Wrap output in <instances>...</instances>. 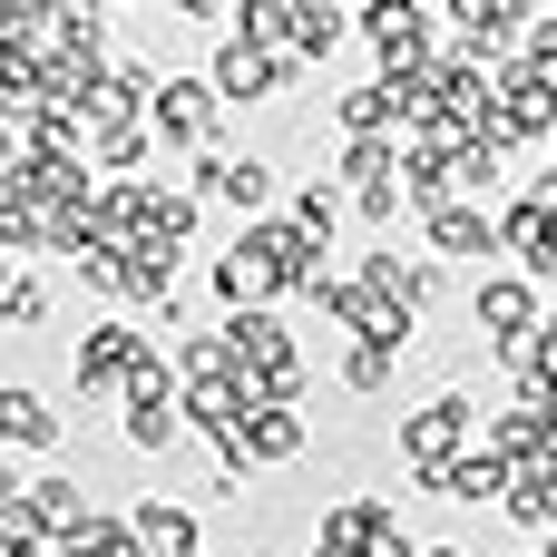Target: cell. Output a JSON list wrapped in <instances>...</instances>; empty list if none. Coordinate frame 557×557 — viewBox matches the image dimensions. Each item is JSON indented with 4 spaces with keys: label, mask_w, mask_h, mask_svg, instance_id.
<instances>
[{
    "label": "cell",
    "mask_w": 557,
    "mask_h": 557,
    "mask_svg": "<svg viewBox=\"0 0 557 557\" xmlns=\"http://www.w3.org/2000/svg\"><path fill=\"white\" fill-rule=\"evenodd\" d=\"M431 245H441V255H499V225L460 196V206H441V215H431Z\"/></svg>",
    "instance_id": "13"
},
{
    "label": "cell",
    "mask_w": 557,
    "mask_h": 557,
    "mask_svg": "<svg viewBox=\"0 0 557 557\" xmlns=\"http://www.w3.org/2000/svg\"><path fill=\"white\" fill-rule=\"evenodd\" d=\"M343 20H352V10H333V0H294V49L323 59V49L343 39Z\"/></svg>",
    "instance_id": "16"
},
{
    "label": "cell",
    "mask_w": 557,
    "mask_h": 557,
    "mask_svg": "<svg viewBox=\"0 0 557 557\" xmlns=\"http://www.w3.org/2000/svg\"><path fill=\"white\" fill-rule=\"evenodd\" d=\"M392 362H401V343H352L343 382H352V392H382V382H392Z\"/></svg>",
    "instance_id": "19"
},
{
    "label": "cell",
    "mask_w": 557,
    "mask_h": 557,
    "mask_svg": "<svg viewBox=\"0 0 557 557\" xmlns=\"http://www.w3.org/2000/svg\"><path fill=\"white\" fill-rule=\"evenodd\" d=\"M235 450H245V460H294V450H304L294 401H255V411H245V431H235Z\"/></svg>",
    "instance_id": "9"
},
{
    "label": "cell",
    "mask_w": 557,
    "mask_h": 557,
    "mask_svg": "<svg viewBox=\"0 0 557 557\" xmlns=\"http://www.w3.org/2000/svg\"><path fill=\"white\" fill-rule=\"evenodd\" d=\"M147 362H157V343H147L137 323H88L78 352H69V382H78V392H127Z\"/></svg>",
    "instance_id": "1"
},
{
    "label": "cell",
    "mask_w": 557,
    "mask_h": 557,
    "mask_svg": "<svg viewBox=\"0 0 557 557\" xmlns=\"http://www.w3.org/2000/svg\"><path fill=\"white\" fill-rule=\"evenodd\" d=\"M529 274H557V206H548V225H539V245H529Z\"/></svg>",
    "instance_id": "21"
},
{
    "label": "cell",
    "mask_w": 557,
    "mask_h": 557,
    "mask_svg": "<svg viewBox=\"0 0 557 557\" xmlns=\"http://www.w3.org/2000/svg\"><path fill=\"white\" fill-rule=\"evenodd\" d=\"M127 529H137V557H196V509L176 499H137Z\"/></svg>",
    "instance_id": "7"
},
{
    "label": "cell",
    "mask_w": 557,
    "mask_h": 557,
    "mask_svg": "<svg viewBox=\"0 0 557 557\" xmlns=\"http://www.w3.org/2000/svg\"><path fill=\"white\" fill-rule=\"evenodd\" d=\"M0 323H20V333L49 323V284L39 274H0Z\"/></svg>",
    "instance_id": "17"
},
{
    "label": "cell",
    "mask_w": 557,
    "mask_h": 557,
    "mask_svg": "<svg viewBox=\"0 0 557 557\" xmlns=\"http://www.w3.org/2000/svg\"><path fill=\"white\" fill-rule=\"evenodd\" d=\"M313 557H323V548H313Z\"/></svg>",
    "instance_id": "24"
},
{
    "label": "cell",
    "mask_w": 557,
    "mask_h": 557,
    "mask_svg": "<svg viewBox=\"0 0 557 557\" xmlns=\"http://www.w3.org/2000/svg\"><path fill=\"white\" fill-rule=\"evenodd\" d=\"M470 431H480V411H470L460 392H441V401H421V411L401 421V460H411V470L441 490V470L460 460V441H470Z\"/></svg>",
    "instance_id": "2"
},
{
    "label": "cell",
    "mask_w": 557,
    "mask_h": 557,
    "mask_svg": "<svg viewBox=\"0 0 557 557\" xmlns=\"http://www.w3.org/2000/svg\"><path fill=\"white\" fill-rule=\"evenodd\" d=\"M186 431V392H127V450H166Z\"/></svg>",
    "instance_id": "11"
},
{
    "label": "cell",
    "mask_w": 557,
    "mask_h": 557,
    "mask_svg": "<svg viewBox=\"0 0 557 557\" xmlns=\"http://www.w3.org/2000/svg\"><path fill=\"white\" fill-rule=\"evenodd\" d=\"M431 20H441V10H362V39L382 49V69H411V59L431 49Z\"/></svg>",
    "instance_id": "8"
},
{
    "label": "cell",
    "mask_w": 557,
    "mask_h": 557,
    "mask_svg": "<svg viewBox=\"0 0 557 557\" xmlns=\"http://www.w3.org/2000/svg\"><path fill=\"white\" fill-rule=\"evenodd\" d=\"M196 186L225 196L235 215H255V206L274 196V166H264V157H196Z\"/></svg>",
    "instance_id": "5"
},
{
    "label": "cell",
    "mask_w": 557,
    "mask_h": 557,
    "mask_svg": "<svg viewBox=\"0 0 557 557\" xmlns=\"http://www.w3.org/2000/svg\"><path fill=\"white\" fill-rule=\"evenodd\" d=\"M450 20H460V49H470V59H499L509 39H529V29H519L529 10H509V0H470V10H450Z\"/></svg>",
    "instance_id": "10"
},
{
    "label": "cell",
    "mask_w": 557,
    "mask_h": 557,
    "mask_svg": "<svg viewBox=\"0 0 557 557\" xmlns=\"http://www.w3.org/2000/svg\"><path fill=\"white\" fill-rule=\"evenodd\" d=\"M352 206H362L372 225H392V215H401V186H352Z\"/></svg>",
    "instance_id": "20"
},
{
    "label": "cell",
    "mask_w": 557,
    "mask_h": 557,
    "mask_svg": "<svg viewBox=\"0 0 557 557\" xmlns=\"http://www.w3.org/2000/svg\"><path fill=\"white\" fill-rule=\"evenodd\" d=\"M0 557H49V548H39V539H10V548H0Z\"/></svg>",
    "instance_id": "22"
},
{
    "label": "cell",
    "mask_w": 557,
    "mask_h": 557,
    "mask_svg": "<svg viewBox=\"0 0 557 557\" xmlns=\"http://www.w3.org/2000/svg\"><path fill=\"white\" fill-rule=\"evenodd\" d=\"M441 490L470 499V509H480V499H509V460H499V450H460V460L441 470Z\"/></svg>",
    "instance_id": "14"
},
{
    "label": "cell",
    "mask_w": 557,
    "mask_h": 557,
    "mask_svg": "<svg viewBox=\"0 0 557 557\" xmlns=\"http://www.w3.org/2000/svg\"><path fill=\"white\" fill-rule=\"evenodd\" d=\"M294 78V59L284 49H264V39H245V29H225L215 39V69H206V88L215 98H264V88H284Z\"/></svg>",
    "instance_id": "3"
},
{
    "label": "cell",
    "mask_w": 557,
    "mask_h": 557,
    "mask_svg": "<svg viewBox=\"0 0 557 557\" xmlns=\"http://www.w3.org/2000/svg\"><path fill=\"white\" fill-rule=\"evenodd\" d=\"M509 519L519 529H557V450L529 460V470H509Z\"/></svg>",
    "instance_id": "12"
},
{
    "label": "cell",
    "mask_w": 557,
    "mask_h": 557,
    "mask_svg": "<svg viewBox=\"0 0 557 557\" xmlns=\"http://www.w3.org/2000/svg\"><path fill=\"white\" fill-rule=\"evenodd\" d=\"M49 235H59V225H49L29 196H0V264H10V274H20V255H39Z\"/></svg>",
    "instance_id": "15"
},
{
    "label": "cell",
    "mask_w": 557,
    "mask_h": 557,
    "mask_svg": "<svg viewBox=\"0 0 557 557\" xmlns=\"http://www.w3.org/2000/svg\"><path fill=\"white\" fill-rule=\"evenodd\" d=\"M421 557H470V548H421Z\"/></svg>",
    "instance_id": "23"
},
{
    "label": "cell",
    "mask_w": 557,
    "mask_h": 557,
    "mask_svg": "<svg viewBox=\"0 0 557 557\" xmlns=\"http://www.w3.org/2000/svg\"><path fill=\"white\" fill-rule=\"evenodd\" d=\"M294 225H304L313 245H333V225H343V196H333V186H304V196H294Z\"/></svg>",
    "instance_id": "18"
},
{
    "label": "cell",
    "mask_w": 557,
    "mask_h": 557,
    "mask_svg": "<svg viewBox=\"0 0 557 557\" xmlns=\"http://www.w3.org/2000/svg\"><path fill=\"white\" fill-rule=\"evenodd\" d=\"M0 450H59V411L29 382H0Z\"/></svg>",
    "instance_id": "6"
},
{
    "label": "cell",
    "mask_w": 557,
    "mask_h": 557,
    "mask_svg": "<svg viewBox=\"0 0 557 557\" xmlns=\"http://www.w3.org/2000/svg\"><path fill=\"white\" fill-rule=\"evenodd\" d=\"M215 108H225V98H215L206 78H166L157 108H147V137H166V147H206V137H215Z\"/></svg>",
    "instance_id": "4"
}]
</instances>
